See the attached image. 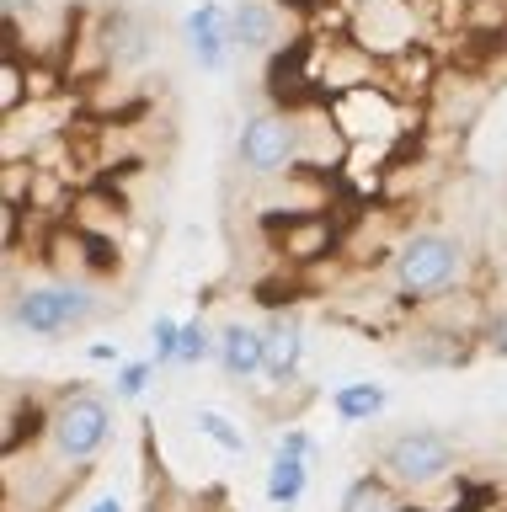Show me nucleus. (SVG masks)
Segmentation results:
<instances>
[{
	"instance_id": "423d86ee",
	"label": "nucleus",
	"mask_w": 507,
	"mask_h": 512,
	"mask_svg": "<svg viewBox=\"0 0 507 512\" xmlns=\"http://www.w3.org/2000/svg\"><path fill=\"white\" fill-rule=\"evenodd\" d=\"M182 32H187V54H193V64L209 70V75L230 70V59L241 54V48H235V27H230V6H219V0H203V6L187 11Z\"/></svg>"
},
{
	"instance_id": "f8f14e48",
	"label": "nucleus",
	"mask_w": 507,
	"mask_h": 512,
	"mask_svg": "<svg viewBox=\"0 0 507 512\" xmlns=\"http://www.w3.org/2000/svg\"><path fill=\"white\" fill-rule=\"evenodd\" d=\"M310 464H315V459H305V454H283V448H273V464H267L262 496H267L278 512H294L299 496L310 491Z\"/></svg>"
},
{
	"instance_id": "6e6552de",
	"label": "nucleus",
	"mask_w": 507,
	"mask_h": 512,
	"mask_svg": "<svg viewBox=\"0 0 507 512\" xmlns=\"http://www.w3.org/2000/svg\"><path fill=\"white\" fill-rule=\"evenodd\" d=\"M219 374H225L230 384H246L267 374V331L251 326V320H225L219 326Z\"/></svg>"
},
{
	"instance_id": "9d476101",
	"label": "nucleus",
	"mask_w": 507,
	"mask_h": 512,
	"mask_svg": "<svg viewBox=\"0 0 507 512\" xmlns=\"http://www.w3.org/2000/svg\"><path fill=\"white\" fill-rule=\"evenodd\" d=\"M230 27H235V48L241 54H273L283 43V16L273 0H235Z\"/></svg>"
},
{
	"instance_id": "dca6fc26",
	"label": "nucleus",
	"mask_w": 507,
	"mask_h": 512,
	"mask_svg": "<svg viewBox=\"0 0 507 512\" xmlns=\"http://www.w3.org/2000/svg\"><path fill=\"white\" fill-rule=\"evenodd\" d=\"M219 358V326H209V320H182V358L177 368H203Z\"/></svg>"
},
{
	"instance_id": "20e7f679",
	"label": "nucleus",
	"mask_w": 507,
	"mask_h": 512,
	"mask_svg": "<svg viewBox=\"0 0 507 512\" xmlns=\"http://www.w3.org/2000/svg\"><path fill=\"white\" fill-rule=\"evenodd\" d=\"M113 438H118V411H113V400H107L102 390L70 384V390L54 395L43 443H49V454L65 464V470L86 475V464H97Z\"/></svg>"
},
{
	"instance_id": "9b49d317",
	"label": "nucleus",
	"mask_w": 507,
	"mask_h": 512,
	"mask_svg": "<svg viewBox=\"0 0 507 512\" xmlns=\"http://www.w3.org/2000/svg\"><path fill=\"white\" fill-rule=\"evenodd\" d=\"M385 406H390V390L374 384V379H347V384L331 390V416H337L342 427L374 422V416H385Z\"/></svg>"
},
{
	"instance_id": "f3484780",
	"label": "nucleus",
	"mask_w": 507,
	"mask_h": 512,
	"mask_svg": "<svg viewBox=\"0 0 507 512\" xmlns=\"http://www.w3.org/2000/svg\"><path fill=\"white\" fill-rule=\"evenodd\" d=\"M150 358H155V368H177V358H182V320H171V315H161L150 326Z\"/></svg>"
},
{
	"instance_id": "1a4fd4ad",
	"label": "nucleus",
	"mask_w": 507,
	"mask_h": 512,
	"mask_svg": "<svg viewBox=\"0 0 507 512\" xmlns=\"http://www.w3.org/2000/svg\"><path fill=\"white\" fill-rule=\"evenodd\" d=\"M102 54H107L113 70H139V64L155 59V27L134 11H118L102 32Z\"/></svg>"
},
{
	"instance_id": "f03ea898",
	"label": "nucleus",
	"mask_w": 507,
	"mask_h": 512,
	"mask_svg": "<svg viewBox=\"0 0 507 512\" xmlns=\"http://www.w3.org/2000/svg\"><path fill=\"white\" fill-rule=\"evenodd\" d=\"M470 251L454 230H438V224H417L390 246V294L401 304H427L465 278Z\"/></svg>"
},
{
	"instance_id": "0eeeda50",
	"label": "nucleus",
	"mask_w": 507,
	"mask_h": 512,
	"mask_svg": "<svg viewBox=\"0 0 507 512\" xmlns=\"http://www.w3.org/2000/svg\"><path fill=\"white\" fill-rule=\"evenodd\" d=\"M262 331H267V384L273 390H289V384L299 379V368H305V352H310V342H305V320H299L294 310H273L262 320Z\"/></svg>"
},
{
	"instance_id": "a211bd4d",
	"label": "nucleus",
	"mask_w": 507,
	"mask_h": 512,
	"mask_svg": "<svg viewBox=\"0 0 507 512\" xmlns=\"http://www.w3.org/2000/svg\"><path fill=\"white\" fill-rule=\"evenodd\" d=\"M150 379H155V358H123L118 379H113V395L118 400H139L150 390Z\"/></svg>"
},
{
	"instance_id": "aec40b11",
	"label": "nucleus",
	"mask_w": 507,
	"mask_h": 512,
	"mask_svg": "<svg viewBox=\"0 0 507 512\" xmlns=\"http://www.w3.org/2000/svg\"><path fill=\"white\" fill-rule=\"evenodd\" d=\"M86 358H91V363H113V368L123 363V358H118V347H113V342H91V347H86Z\"/></svg>"
},
{
	"instance_id": "6ab92c4d",
	"label": "nucleus",
	"mask_w": 507,
	"mask_h": 512,
	"mask_svg": "<svg viewBox=\"0 0 507 512\" xmlns=\"http://www.w3.org/2000/svg\"><path fill=\"white\" fill-rule=\"evenodd\" d=\"M475 342H481L486 352H507V304H502V310H486L481 331H475Z\"/></svg>"
},
{
	"instance_id": "39448f33",
	"label": "nucleus",
	"mask_w": 507,
	"mask_h": 512,
	"mask_svg": "<svg viewBox=\"0 0 507 512\" xmlns=\"http://www.w3.org/2000/svg\"><path fill=\"white\" fill-rule=\"evenodd\" d=\"M235 160H241L246 176H257V182H278V176H289L299 160H305V128L299 118L278 107H257L246 112L241 128H235Z\"/></svg>"
},
{
	"instance_id": "412c9836",
	"label": "nucleus",
	"mask_w": 507,
	"mask_h": 512,
	"mask_svg": "<svg viewBox=\"0 0 507 512\" xmlns=\"http://www.w3.org/2000/svg\"><path fill=\"white\" fill-rule=\"evenodd\" d=\"M86 512H129V507H123V496H113V491H107V496H97V502H91Z\"/></svg>"
},
{
	"instance_id": "f257e3e1",
	"label": "nucleus",
	"mask_w": 507,
	"mask_h": 512,
	"mask_svg": "<svg viewBox=\"0 0 507 512\" xmlns=\"http://www.w3.org/2000/svg\"><path fill=\"white\" fill-rule=\"evenodd\" d=\"M97 320H102V294L81 278H65V272L11 283L6 294V326L17 336H33V342H70Z\"/></svg>"
},
{
	"instance_id": "7ed1b4c3",
	"label": "nucleus",
	"mask_w": 507,
	"mask_h": 512,
	"mask_svg": "<svg viewBox=\"0 0 507 512\" xmlns=\"http://www.w3.org/2000/svg\"><path fill=\"white\" fill-rule=\"evenodd\" d=\"M374 470L385 475L401 496H427V491H438V486L454 480L459 443H454V432L427 427V422L395 427L374 443Z\"/></svg>"
},
{
	"instance_id": "2eb2a0df",
	"label": "nucleus",
	"mask_w": 507,
	"mask_h": 512,
	"mask_svg": "<svg viewBox=\"0 0 507 512\" xmlns=\"http://www.w3.org/2000/svg\"><path fill=\"white\" fill-rule=\"evenodd\" d=\"M193 427L203 432V438H209L214 448H225V454H235L241 459L246 448H251V438H246V427H235L225 411H214V406H203V411H193Z\"/></svg>"
},
{
	"instance_id": "ddd939ff",
	"label": "nucleus",
	"mask_w": 507,
	"mask_h": 512,
	"mask_svg": "<svg viewBox=\"0 0 507 512\" xmlns=\"http://www.w3.org/2000/svg\"><path fill=\"white\" fill-rule=\"evenodd\" d=\"M411 342H417V347H401L406 368H454V363L470 358V347H465V336H459V331H417Z\"/></svg>"
},
{
	"instance_id": "4468645a",
	"label": "nucleus",
	"mask_w": 507,
	"mask_h": 512,
	"mask_svg": "<svg viewBox=\"0 0 507 512\" xmlns=\"http://www.w3.org/2000/svg\"><path fill=\"white\" fill-rule=\"evenodd\" d=\"M337 512H406V502H401V491H395L379 470H363V475L347 480Z\"/></svg>"
}]
</instances>
